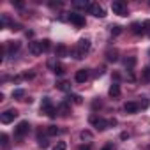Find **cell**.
I'll list each match as a JSON object with an SVG mask.
<instances>
[{"label": "cell", "mask_w": 150, "mask_h": 150, "mask_svg": "<svg viewBox=\"0 0 150 150\" xmlns=\"http://www.w3.org/2000/svg\"><path fill=\"white\" fill-rule=\"evenodd\" d=\"M16 117H18L16 110H6L2 115H0V122H2V124H11V122H14Z\"/></svg>", "instance_id": "cell-4"}, {"label": "cell", "mask_w": 150, "mask_h": 150, "mask_svg": "<svg viewBox=\"0 0 150 150\" xmlns=\"http://www.w3.org/2000/svg\"><path fill=\"white\" fill-rule=\"evenodd\" d=\"M131 28H132V32H134L136 35H139V34H143V32H145L141 23H132V25H131Z\"/></svg>", "instance_id": "cell-19"}, {"label": "cell", "mask_w": 150, "mask_h": 150, "mask_svg": "<svg viewBox=\"0 0 150 150\" xmlns=\"http://www.w3.org/2000/svg\"><path fill=\"white\" fill-rule=\"evenodd\" d=\"M111 34H113V35H120V34H122V27L113 25V27H111Z\"/></svg>", "instance_id": "cell-29"}, {"label": "cell", "mask_w": 150, "mask_h": 150, "mask_svg": "<svg viewBox=\"0 0 150 150\" xmlns=\"http://www.w3.org/2000/svg\"><path fill=\"white\" fill-rule=\"evenodd\" d=\"M88 13H90V14H94L96 18H104V16H106L104 7H103V6H99V4H96V2H92V4H90Z\"/></svg>", "instance_id": "cell-5"}, {"label": "cell", "mask_w": 150, "mask_h": 150, "mask_svg": "<svg viewBox=\"0 0 150 150\" xmlns=\"http://www.w3.org/2000/svg\"><path fill=\"white\" fill-rule=\"evenodd\" d=\"M53 72L57 74V76H62V74L65 72V67H64V65H55V69H53Z\"/></svg>", "instance_id": "cell-27"}, {"label": "cell", "mask_w": 150, "mask_h": 150, "mask_svg": "<svg viewBox=\"0 0 150 150\" xmlns=\"http://www.w3.org/2000/svg\"><path fill=\"white\" fill-rule=\"evenodd\" d=\"M28 51L32 55H41L42 53V46H41V41H32L28 44Z\"/></svg>", "instance_id": "cell-10"}, {"label": "cell", "mask_w": 150, "mask_h": 150, "mask_svg": "<svg viewBox=\"0 0 150 150\" xmlns=\"http://www.w3.org/2000/svg\"><path fill=\"white\" fill-rule=\"evenodd\" d=\"M148 53H150V50H148Z\"/></svg>", "instance_id": "cell-40"}, {"label": "cell", "mask_w": 150, "mask_h": 150, "mask_svg": "<svg viewBox=\"0 0 150 150\" xmlns=\"http://www.w3.org/2000/svg\"><path fill=\"white\" fill-rule=\"evenodd\" d=\"M78 150H90V145H81Z\"/></svg>", "instance_id": "cell-37"}, {"label": "cell", "mask_w": 150, "mask_h": 150, "mask_svg": "<svg viewBox=\"0 0 150 150\" xmlns=\"http://www.w3.org/2000/svg\"><path fill=\"white\" fill-rule=\"evenodd\" d=\"M57 111H58L62 117H67V115L71 113V108H69V104H67V103H62V104H58V106H57Z\"/></svg>", "instance_id": "cell-12"}, {"label": "cell", "mask_w": 150, "mask_h": 150, "mask_svg": "<svg viewBox=\"0 0 150 150\" xmlns=\"http://www.w3.org/2000/svg\"><path fill=\"white\" fill-rule=\"evenodd\" d=\"M69 21L74 23L76 27H85V18L81 14H78V13H71L69 14Z\"/></svg>", "instance_id": "cell-7"}, {"label": "cell", "mask_w": 150, "mask_h": 150, "mask_svg": "<svg viewBox=\"0 0 150 150\" xmlns=\"http://www.w3.org/2000/svg\"><path fill=\"white\" fill-rule=\"evenodd\" d=\"M0 20H2V25H4V27L11 23V21H9V16H7V14H2V16H0ZM11 25H13V23H11Z\"/></svg>", "instance_id": "cell-31"}, {"label": "cell", "mask_w": 150, "mask_h": 150, "mask_svg": "<svg viewBox=\"0 0 150 150\" xmlns=\"http://www.w3.org/2000/svg\"><path fill=\"white\" fill-rule=\"evenodd\" d=\"M46 134H48V136H57V134H60V129H58L57 125H48Z\"/></svg>", "instance_id": "cell-18"}, {"label": "cell", "mask_w": 150, "mask_h": 150, "mask_svg": "<svg viewBox=\"0 0 150 150\" xmlns=\"http://www.w3.org/2000/svg\"><path fill=\"white\" fill-rule=\"evenodd\" d=\"M111 11L118 16H127V6L125 2H122V0H115V2L111 4Z\"/></svg>", "instance_id": "cell-2"}, {"label": "cell", "mask_w": 150, "mask_h": 150, "mask_svg": "<svg viewBox=\"0 0 150 150\" xmlns=\"http://www.w3.org/2000/svg\"><path fill=\"white\" fill-rule=\"evenodd\" d=\"M90 4H92V2H80V0H78V2H74L72 6H74V7H76V9H87V11H88V7H90Z\"/></svg>", "instance_id": "cell-22"}, {"label": "cell", "mask_w": 150, "mask_h": 150, "mask_svg": "<svg viewBox=\"0 0 150 150\" xmlns=\"http://www.w3.org/2000/svg\"><path fill=\"white\" fill-rule=\"evenodd\" d=\"M143 30H145V32H150V21H145V23H143Z\"/></svg>", "instance_id": "cell-35"}, {"label": "cell", "mask_w": 150, "mask_h": 150, "mask_svg": "<svg viewBox=\"0 0 150 150\" xmlns=\"http://www.w3.org/2000/svg\"><path fill=\"white\" fill-rule=\"evenodd\" d=\"M13 97H14V99H21V97H25V90H23V88H16V90H13Z\"/></svg>", "instance_id": "cell-24"}, {"label": "cell", "mask_w": 150, "mask_h": 150, "mask_svg": "<svg viewBox=\"0 0 150 150\" xmlns=\"http://www.w3.org/2000/svg\"><path fill=\"white\" fill-rule=\"evenodd\" d=\"M80 138H81L83 141H90V139H92V132H90V131H81Z\"/></svg>", "instance_id": "cell-25"}, {"label": "cell", "mask_w": 150, "mask_h": 150, "mask_svg": "<svg viewBox=\"0 0 150 150\" xmlns=\"http://www.w3.org/2000/svg\"><path fill=\"white\" fill-rule=\"evenodd\" d=\"M28 131H30V124H28L27 120H23V122H20V124L16 125V129H14V134H16L18 138H23L25 134H28Z\"/></svg>", "instance_id": "cell-6"}, {"label": "cell", "mask_w": 150, "mask_h": 150, "mask_svg": "<svg viewBox=\"0 0 150 150\" xmlns=\"http://www.w3.org/2000/svg\"><path fill=\"white\" fill-rule=\"evenodd\" d=\"M141 80H143V81H150V65H146V67L141 71Z\"/></svg>", "instance_id": "cell-21"}, {"label": "cell", "mask_w": 150, "mask_h": 150, "mask_svg": "<svg viewBox=\"0 0 150 150\" xmlns=\"http://www.w3.org/2000/svg\"><path fill=\"white\" fill-rule=\"evenodd\" d=\"M0 139H2V146H7V143H9L7 134H2V136H0Z\"/></svg>", "instance_id": "cell-33"}, {"label": "cell", "mask_w": 150, "mask_h": 150, "mask_svg": "<svg viewBox=\"0 0 150 150\" xmlns=\"http://www.w3.org/2000/svg\"><path fill=\"white\" fill-rule=\"evenodd\" d=\"M48 145H50V143H48V139H46V138H42V136H39V146H41V148H48Z\"/></svg>", "instance_id": "cell-30"}, {"label": "cell", "mask_w": 150, "mask_h": 150, "mask_svg": "<svg viewBox=\"0 0 150 150\" xmlns=\"http://www.w3.org/2000/svg\"><path fill=\"white\" fill-rule=\"evenodd\" d=\"M139 108H143V110H145V108H148V101H146V99H143V101L139 103Z\"/></svg>", "instance_id": "cell-34"}, {"label": "cell", "mask_w": 150, "mask_h": 150, "mask_svg": "<svg viewBox=\"0 0 150 150\" xmlns=\"http://www.w3.org/2000/svg\"><path fill=\"white\" fill-rule=\"evenodd\" d=\"M124 110H125V113H136L139 110V104L134 103V101H129V103L124 104Z\"/></svg>", "instance_id": "cell-11"}, {"label": "cell", "mask_w": 150, "mask_h": 150, "mask_svg": "<svg viewBox=\"0 0 150 150\" xmlns=\"http://www.w3.org/2000/svg\"><path fill=\"white\" fill-rule=\"evenodd\" d=\"M41 111H42V113H46V115H48V117H51V118H55V117H57V113H58V111H57V108L51 104L50 97H44V99H42V103H41Z\"/></svg>", "instance_id": "cell-1"}, {"label": "cell", "mask_w": 150, "mask_h": 150, "mask_svg": "<svg viewBox=\"0 0 150 150\" xmlns=\"http://www.w3.org/2000/svg\"><path fill=\"white\" fill-rule=\"evenodd\" d=\"M11 28H13V30H20V28H21V27H20V25H18V23H13V25H11Z\"/></svg>", "instance_id": "cell-36"}, {"label": "cell", "mask_w": 150, "mask_h": 150, "mask_svg": "<svg viewBox=\"0 0 150 150\" xmlns=\"http://www.w3.org/2000/svg\"><path fill=\"white\" fill-rule=\"evenodd\" d=\"M41 46H42V51H48L50 46H51V41L50 39H44V41H41Z\"/></svg>", "instance_id": "cell-28"}, {"label": "cell", "mask_w": 150, "mask_h": 150, "mask_svg": "<svg viewBox=\"0 0 150 150\" xmlns=\"http://www.w3.org/2000/svg\"><path fill=\"white\" fill-rule=\"evenodd\" d=\"M20 50V42L18 41H11L9 44H7V51H9V55H13L14 51H18Z\"/></svg>", "instance_id": "cell-16"}, {"label": "cell", "mask_w": 150, "mask_h": 150, "mask_svg": "<svg viewBox=\"0 0 150 150\" xmlns=\"http://www.w3.org/2000/svg\"><path fill=\"white\" fill-rule=\"evenodd\" d=\"M57 88L62 90V92H71V83L69 81H58L57 83Z\"/></svg>", "instance_id": "cell-17"}, {"label": "cell", "mask_w": 150, "mask_h": 150, "mask_svg": "<svg viewBox=\"0 0 150 150\" xmlns=\"http://www.w3.org/2000/svg\"><path fill=\"white\" fill-rule=\"evenodd\" d=\"M108 94H110L111 97H118V96H120V85H118V83H113V85L110 87Z\"/></svg>", "instance_id": "cell-15"}, {"label": "cell", "mask_w": 150, "mask_h": 150, "mask_svg": "<svg viewBox=\"0 0 150 150\" xmlns=\"http://www.w3.org/2000/svg\"><path fill=\"white\" fill-rule=\"evenodd\" d=\"M88 76H90L88 69H80V71H76V76H74V80H76L78 83H85V81L88 80Z\"/></svg>", "instance_id": "cell-8"}, {"label": "cell", "mask_w": 150, "mask_h": 150, "mask_svg": "<svg viewBox=\"0 0 150 150\" xmlns=\"http://www.w3.org/2000/svg\"><path fill=\"white\" fill-rule=\"evenodd\" d=\"M90 124H92L97 131H104V129L110 127V122L104 120V118H101V117H90Z\"/></svg>", "instance_id": "cell-3"}, {"label": "cell", "mask_w": 150, "mask_h": 150, "mask_svg": "<svg viewBox=\"0 0 150 150\" xmlns=\"http://www.w3.org/2000/svg\"><path fill=\"white\" fill-rule=\"evenodd\" d=\"M103 150H113V148H111V145H106V146H104Z\"/></svg>", "instance_id": "cell-39"}, {"label": "cell", "mask_w": 150, "mask_h": 150, "mask_svg": "<svg viewBox=\"0 0 150 150\" xmlns=\"http://www.w3.org/2000/svg\"><path fill=\"white\" fill-rule=\"evenodd\" d=\"M53 150H65V143H64V141H58V143L53 146Z\"/></svg>", "instance_id": "cell-32"}, {"label": "cell", "mask_w": 150, "mask_h": 150, "mask_svg": "<svg viewBox=\"0 0 150 150\" xmlns=\"http://www.w3.org/2000/svg\"><path fill=\"white\" fill-rule=\"evenodd\" d=\"M67 53H69V50H67V46H65V44H58V46H57V50H55V55H57V57H60V58H62V57H67Z\"/></svg>", "instance_id": "cell-13"}, {"label": "cell", "mask_w": 150, "mask_h": 150, "mask_svg": "<svg viewBox=\"0 0 150 150\" xmlns=\"http://www.w3.org/2000/svg\"><path fill=\"white\" fill-rule=\"evenodd\" d=\"M106 58H108V62H117L118 60V51L117 50H108L106 51Z\"/></svg>", "instance_id": "cell-14"}, {"label": "cell", "mask_w": 150, "mask_h": 150, "mask_svg": "<svg viewBox=\"0 0 150 150\" xmlns=\"http://www.w3.org/2000/svg\"><path fill=\"white\" fill-rule=\"evenodd\" d=\"M13 4H14V6H16V7H20V9H21V7H23V6H25V4H23V2H13Z\"/></svg>", "instance_id": "cell-38"}, {"label": "cell", "mask_w": 150, "mask_h": 150, "mask_svg": "<svg viewBox=\"0 0 150 150\" xmlns=\"http://www.w3.org/2000/svg\"><path fill=\"white\" fill-rule=\"evenodd\" d=\"M76 48H78V51H80L81 55H85V53L90 50V41H88V39H80L78 44H76Z\"/></svg>", "instance_id": "cell-9"}, {"label": "cell", "mask_w": 150, "mask_h": 150, "mask_svg": "<svg viewBox=\"0 0 150 150\" xmlns=\"http://www.w3.org/2000/svg\"><path fill=\"white\" fill-rule=\"evenodd\" d=\"M71 55H72L74 58H76V60H81V58L85 57V55H81V53L78 51V48H72V50H71Z\"/></svg>", "instance_id": "cell-26"}, {"label": "cell", "mask_w": 150, "mask_h": 150, "mask_svg": "<svg viewBox=\"0 0 150 150\" xmlns=\"http://www.w3.org/2000/svg\"><path fill=\"white\" fill-rule=\"evenodd\" d=\"M69 101H72L74 104H81V103H83V97L78 96V94H71V96H69Z\"/></svg>", "instance_id": "cell-23"}, {"label": "cell", "mask_w": 150, "mask_h": 150, "mask_svg": "<svg viewBox=\"0 0 150 150\" xmlns=\"http://www.w3.org/2000/svg\"><path fill=\"white\" fill-rule=\"evenodd\" d=\"M134 64H136V58H134V57H129V58L124 60V65L127 67V71H131V69L134 67Z\"/></svg>", "instance_id": "cell-20"}]
</instances>
